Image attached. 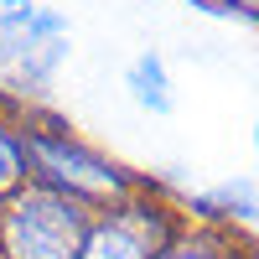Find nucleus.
Masks as SVG:
<instances>
[{
  "instance_id": "7",
  "label": "nucleus",
  "mask_w": 259,
  "mask_h": 259,
  "mask_svg": "<svg viewBox=\"0 0 259 259\" xmlns=\"http://www.w3.org/2000/svg\"><path fill=\"white\" fill-rule=\"evenodd\" d=\"M233 254H239V233H233V228H207V223L192 228L187 223V233L161 259H233Z\"/></svg>"
},
{
  "instance_id": "3",
  "label": "nucleus",
  "mask_w": 259,
  "mask_h": 259,
  "mask_svg": "<svg viewBox=\"0 0 259 259\" xmlns=\"http://www.w3.org/2000/svg\"><path fill=\"white\" fill-rule=\"evenodd\" d=\"M94 207L26 182L0 202V259H78Z\"/></svg>"
},
{
  "instance_id": "10",
  "label": "nucleus",
  "mask_w": 259,
  "mask_h": 259,
  "mask_svg": "<svg viewBox=\"0 0 259 259\" xmlns=\"http://www.w3.org/2000/svg\"><path fill=\"white\" fill-rule=\"evenodd\" d=\"M233 259H259V244H244L239 239V254H233Z\"/></svg>"
},
{
  "instance_id": "1",
  "label": "nucleus",
  "mask_w": 259,
  "mask_h": 259,
  "mask_svg": "<svg viewBox=\"0 0 259 259\" xmlns=\"http://www.w3.org/2000/svg\"><path fill=\"white\" fill-rule=\"evenodd\" d=\"M16 135H21V150H26L31 182L52 187V192H62V197H73V202L94 207V212L145 187V182L130 177L114 156H104V150H94L89 140H78L62 119H47V114L26 109L16 119Z\"/></svg>"
},
{
  "instance_id": "4",
  "label": "nucleus",
  "mask_w": 259,
  "mask_h": 259,
  "mask_svg": "<svg viewBox=\"0 0 259 259\" xmlns=\"http://www.w3.org/2000/svg\"><path fill=\"white\" fill-rule=\"evenodd\" d=\"M182 233H187V212L156 197L150 187H140L89 218L78 259H161Z\"/></svg>"
},
{
  "instance_id": "9",
  "label": "nucleus",
  "mask_w": 259,
  "mask_h": 259,
  "mask_svg": "<svg viewBox=\"0 0 259 259\" xmlns=\"http://www.w3.org/2000/svg\"><path fill=\"white\" fill-rule=\"evenodd\" d=\"M218 6H233V11H244V16L259 21V0H218Z\"/></svg>"
},
{
  "instance_id": "6",
  "label": "nucleus",
  "mask_w": 259,
  "mask_h": 259,
  "mask_svg": "<svg viewBox=\"0 0 259 259\" xmlns=\"http://www.w3.org/2000/svg\"><path fill=\"white\" fill-rule=\"evenodd\" d=\"M124 94L140 104L145 114H171L177 109V89H171V73H166V57L161 52H135L124 68Z\"/></svg>"
},
{
  "instance_id": "11",
  "label": "nucleus",
  "mask_w": 259,
  "mask_h": 259,
  "mask_svg": "<svg viewBox=\"0 0 259 259\" xmlns=\"http://www.w3.org/2000/svg\"><path fill=\"white\" fill-rule=\"evenodd\" d=\"M254 166H259V124H254Z\"/></svg>"
},
{
  "instance_id": "2",
  "label": "nucleus",
  "mask_w": 259,
  "mask_h": 259,
  "mask_svg": "<svg viewBox=\"0 0 259 259\" xmlns=\"http://www.w3.org/2000/svg\"><path fill=\"white\" fill-rule=\"evenodd\" d=\"M73 26L68 16L36 0H0V94L26 104L52 83L68 57Z\"/></svg>"
},
{
  "instance_id": "5",
  "label": "nucleus",
  "mask_w": 259,
  "mask_h": 259,
  "mask_svg": "<svg viewBox=\"0 0 259 259\" xmlns=\"http://www.w3.org/2000/svg\"><path fill=\"white\" fill-rule=\"evenodd\" d=\"M192 212L207 223V228H233V223H254L259 218V192L249 177H233V182H218L212 192L192 197Z\"/></svg>"
},
{
  "instance_id": "8",
  "label": "nucleus",
  "mask_w": 259,
  "mask_h": 259,
  "mask_svg": "<svg viewBox=\"0 0 259 259\" xmlns=\"http://www.w3.org/2000/svg\"><path fill=\"white\" fill-rule=\"evenodd\" d=\"M26 182H31V171H26V150H21L16 119L0 114V202H6L16 187H26Z\"/></svg>"
}]
</instances>
